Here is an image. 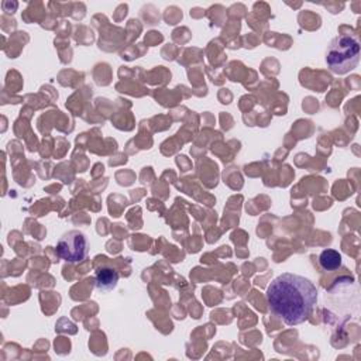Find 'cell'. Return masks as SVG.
<instances>
[{
  "label": "cell",
  "instance_id": "obj_1",
  "mask_svg": "<svg viewBox=\"0 0 361 361\" xmlns=\"http://www.w3.org/2000/svg\"><path fill=\"white\" fill-rule=\"evenodd\" d=\"M265 298L274 316L288 326H295L310 316L317 300V289L307 278L285 272L271 281Z\"/></svg>",
  "mask_w": 361,
  "mask_h": 361
},
{
  "label": "cell",
  "instance_id": "obj_2",
  "mask_svg": "<svg viewBox=\"0 0 361 361\" xmlns=\"http://www.w3.org/2000/svg\"><path fill=\"white\" fill-rule=\"evenodd\" d=\"M360 62V42L351 34H341L331 39L327 52L326 63L336 75H344L353 71Z\"/></svg>",
  "mask_w": 361,
  "mask_h": 361
},
{
  "label": "cell",
  "instance_id": "obj_3",
  "mask_svg": "<svg viewBox=\"0 0 361 361\" xmlns=\"http://www.w3.org/2000/svg\"><path fill=\"white\" fill-rule=\"evenodd\" d=\"M56 254L66 262H82L87 255V240L85 234L76 230L65 233L56 244Z\"/></svg>",
  "mask_w": 361,
  "mask_h": 361
},
{
  "label": "cell",
  "instance_id": "obj_4",
  "mask_svg": "<svg viewBox=\"0 0 361 361\" xmlns=\"http://www.w3.org/2000/svg\"><path fill=\"white\" fill-rule=\"evenodd\" d=\"M94 285L100 290H111L118 282V272L111 267H100L94 272Z\"/></svg>",
  "mask_w": 361,
  "mask_h": 361
},
{
  "label": "cell",
  "instance_id": "obj_5",
  "mask_svg": "<svg viewBox=\"0 0 361 361\" xmlns=\"http://www.w3.org/2000/svg\"><path fill=\"white\" fill-rule=\"evenodd\" d=\"M319 264L324 271H334L341 267V254L333 248L323 250L319 255Z\"/></svg>",
  "mask_w": 361,
  "mask_h": 361
}]
</instances>
